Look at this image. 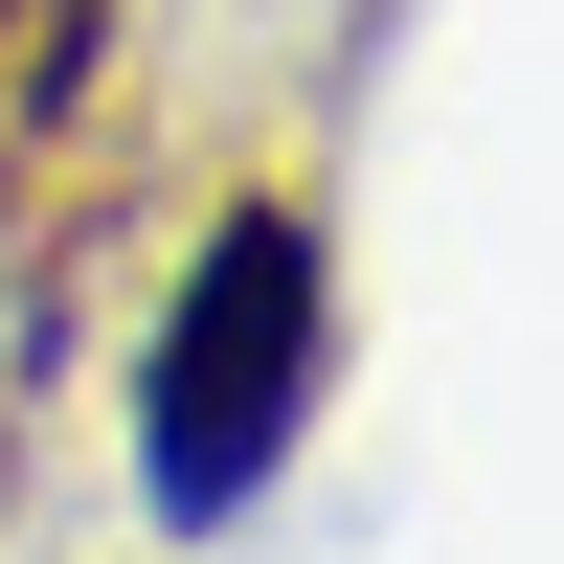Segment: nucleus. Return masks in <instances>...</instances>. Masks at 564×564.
<instances>
[{
  "instance_id": "f257e3e1",
  "label": "nucleus",
  "mask_w": 564,
  "mask_h": 564,
  "mask_svg": "<svg viewBox=\"0 0 564 564\" xmlns=\"http://www.w3.org/2000/svg\"><path fill=\"white\" fill-rule=\"evenodd\" d=\"M294 406H316V226L226 204L159 316V520H249L294 475Z\"/></svg>"
}]
</instances>
